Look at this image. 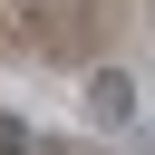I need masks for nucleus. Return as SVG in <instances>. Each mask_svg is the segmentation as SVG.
Returning <instances> with one entry per match:
<instances>
[{
  "instance_id": "obj_3",
  "label": "nucleus",
  "mask_w": 155,
  "mask_h": 155,
  "mask_svg": "<svg viewBox=\"0 0 155 155\" xmlns=\"http://www.w3.org/2000/svg\"><path fill=\"white\" fill-rule=\"evenodd\" d=\"M145 155H155V116H145Z\"/></svg>"
},
{
  "instance_id": "obj_2",
  "label": "nucleus",
  "mask_w": 155,
  "mask_h": 155,
  "mask_svg": "<svg viewBox=\"0 0 155 155\" xmlns=\"http://www.w3.org/2000/svg\"><path fill=\"white\" fill-rule=\"evenodd\" d=\"M0 155H29V126L19 116H0Z\"/></svg>"
},
{
  "instance_id": "obj_1",
  "label": "nucleus",
  "mask_w": 155,
  "mask_h": 155,
  "mask_svg": "<svg viewBox=\"0 0 155 155\" xmlns=\"http://www.w3.org/2000/svg\"><path fill=\"white\" fill-rule=\"evenodd\" d=\"M87 126H116V136L136 126V78L126 68H97L87 78Z\"/></svg>"
}]
</instances>
